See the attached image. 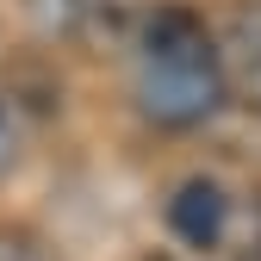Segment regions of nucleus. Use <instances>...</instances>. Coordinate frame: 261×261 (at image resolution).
<instances>
[{
  "mask_svg": "<svg viewBox=\"0 0 261 261\" xmlns=\"http://www.w3.org/2000/svg\"><path fill=\"white\" fill-rule=\"evenodd\" d=\"M143 106L162 124H199L218 106V50L193 7H155L143 19Z\"/></svg>",
  "mask_w": 261,
  "mask_h": 261,
  "instance_id": "obj_1",
  "label": "nucleus"
},
{
  "mask_svg": "<svg viewBox=\"0 0 261 261\" xmlns=\"http://www.w3.org/2000/svg\"><path fill=\"white\" fill-rule=\"evenodd\" d=\"M224 224H230V199H224L218 180L193 174V180L174 187V199H168V230H174L187 249H218V243H224Z\"/></svg>",
  "mask_w": 261,
  "mask_h": 261,
  "instance_id": "obj_2",
  "label": "nucleus"
},
{
  "mask_svg": "<svg viewBox=\"0 0 261 261\" xmlns=\"http://www.w3.org/2000/svg\"><path fill=\"white\" fill-rule=\"evenodd\" d=\"M25 13L56 38H87L112 19V0H25Z\"/></svg>",
  "mask_w": 261,
  "mask_h": 261,
  "instance_id": "obj_3",
  "label": "nucleus"
},
{
  "mask_svg": "<svg viewBox=\"0 0 261 261\" xmlns=\"http://www.w3.org/2000/svg\"><path fill=\"white\" fill-rule=\"evenodd\" d=\"M237 56H243V75L261 87V7H249L237 19Z\"/></svg>",
  "mask_w": 261,
  "mask_h": 261,
  "instance_id": "obj_4",
  "label": "nucleus"
},
{
  "mask_svg": "<svg viewBox=\"0 0 261 261\" xmlns=\"http://www.w3.org/2000/svg\"><path fill=\"white\" fill-rule=\"evenodd\" d=\"M19 168V112H13V100L0 93V180H7Z\"/></svg>",
  "mask_w": 261,
  "mask_h": 261,
  "instance_id": "obj_5",
  "label": "nucleus"
},
{
  "mask_svg": "<svg viewBox=\"0 0 261 261\" xmlns=\"http://www.w3.org/2000/svg\"><path fill=\"white\" fill-rule=\"evenodd\" d=\"M0 261H44V249H38V237H31V230L0 224Z\"/></svg>",
  "mask_w": 261,
  "mask_h": 261,
  "instance_id": "obj_6",
  "label": "nucleus"
},
{
  "mask_svg": "<svg viewBox=\"0 0 261 261\" xmlns=\"http://www.w3.org/2000/svg\"><path fill=\"white\" fill-rule=\"evenodd\" d=\"M249 261H261V237H255V249H249Z\"/></svg>",
  "mask_w": 261,
  "mask_h": 261,
  "instance_id": "obj_7",
  "label": "nucleus"
}]
</instances>
